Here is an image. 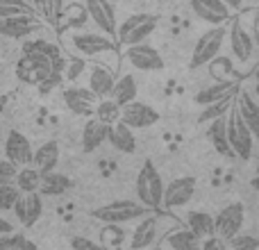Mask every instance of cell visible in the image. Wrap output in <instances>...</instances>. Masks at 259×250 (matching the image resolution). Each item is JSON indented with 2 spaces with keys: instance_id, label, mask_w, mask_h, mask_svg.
I'll return each mask as SVG.
<instances>
[{
  "instance_id": "cell-1",
  "label": "cell",
  "mask_w": 259,
  "mask_h": 250,
  "mask_svg": "<svg viewBox=\"0 0 259 250\" xmlns=\"http://www.w3.org/2000/svg\"><path fill=\"white\" fill-rule=\"evenodd\" d=\"M225 130H228V143L234 157L248 161L252 157V148H255V137L243 123L241 114H239L237 105H230V116L225 118Z\"/></svg>"
},
{
  "instance_id": "cell-2",
  "label": "cell",
  "mask_w": 259,
  "mask_h": 250,
  "mask_svg": "<svg viewBox=\"0 0 259 250\" xmlns=\"http://www.w3.org/2000/svg\"><path fill=\"white\" fill-rule=\"evenodd\" d=\"M150 212H155V210H148L141 202L116 200V202H107V205H103V207L91 210V216L103 221L105 225H123V223H130V221L143 219V216H148Z\"/></svg>"
},
{
  "instance_id": "cell-3",
  "label": "cell",
  "mask_w": 259,
  "mask_h": 250,
  "mask_svg": "<svg viewBox=\"0 0 259 250\" xmlns=\"http://www.w3.org/2000/svg\"><path fill=\"white\" fill-rule=\"evenodd\" d=\"M161 196H164V180L155 164L146 159L137 173V198L148 210H157L161 205Z\"/></svg>"
},
{
  "instance_id": "cell-4",
  "label": "cell",
  "mask_w": 259,
  "mask_h": 250,
  "mask_svg": "<svg viewBox=\"0 0 259 250\" xmlns=\"http://www.w3.org/2000/svg\"><path fill=\"white\" fill-rule=\"evenodd\" d=\"M225 39H228V30H225V25H211L209 30L196 41L191 59H189V66L196 71V68H202L209 62H214V59L219 57L221 48H223Z\"/></svg>"
},
{
  "instance_id": "cell-5",
  "label": "cell",
  "mask_w": 259,
  "mask_h": 250,
  "mask_svg": "<svg viewBox=\"0 0 259 250\" xmlns=\"http://www.w3.org/2000/svg\"><path fill=\"white\" fill-rule=\"evenodd\" d=\"M155 27H157L155 14H132V16L125 18L123 25L116 30L118 44H123V46L143 44V41L155 32Z\"/></svg>"
},
{
  "instance_id": "cell-6",
  "label": "cell",
  "mask_w": 259,
  "mask_h": 250,
  "mask_svg": "<svg viewBox=\"0 0 259 250\" xmlns=\"http://www.w3.org/2000/svg\"><path fill=\"white\" fill-rule=\"evenodd\" d=\"M161 221H164V216H157L152 212L143 219H139L137 228L132 232V239H130V250H148L155 246L166 234L164 228H161Z\"/></svg>"
},
{
  "instance_id": "cell-7",
  "label": "cell",
  "mask_w": 259,
  "mask_h": 250,
  "mask_svg": "<svg viewBox=\"0 0 259 250\" xmlns=\"http://www.w3.org/2000/svg\"><path fill=\"white\" fill-rule=\"evenodd\" d=\"M53 73L48 57H41V55H32V53H23V57L16 64V75L21 82L25 85H34L39 87L46 77Z\"/></svg>"
},
{
  "instance_id": "cell-8",
  "label": "cell",
  "mask_w": 259,
  "mask_h": 250,
  "mask_svg": "<svg viewBox=\"0 0 259 250\" xmlns=\"http://www.w3.org/2000/svg\"><path fill=\"white\" fill-rule=\"evenodd\" d=\"M243 221H246V207H243L241 202H230L228 207H223V210L214 216V230L221 239L230 241L234 234L241 232Z\"/></svg>"
},
{
  "instance_id": "cell-9",
  "label": "cell",
  "mask_w": 259,
  "mask_h": 250,
  "mask_svg": "<svg viewBox=\"0 0 259 250\" xmlns=\"http://www.w3.org/2000/svg\"><path fill=\"white\" fill-rule=\"evenodd\" d=\"M193 193H196V180L184 175V178H175L170 184H164V196H161V205L166 210H178L191 202Z\"/></svg>"
},
{
  "instance_id": "cell-10",
  "label": "cell",
  "mask_w": 259,
  "mask_h": 250,
  "mask_svg": "<svg viewBox=\"0 0 259 250\" xmlns=\"http://www.w3.org/2000/svg\"><path fill=\"white\" fill-rule=\"evenodd\" d=\"M12 212L23 228H32V225L41 219V214H44V196H41L39 191L21 193L18 200L14 202Z\"/></svg>"
},
{
  "instance_id": "cell-11",
  "label": "cell",
  "mask_w": 259,
  "mask_h": 250,
  "mask_svg": "<svg viewBox=\"0 0 259 250\" xmlns=\"http://www.w3.org/2000/svg\"><path fill=\"white\" fill-rule=\"evenodd\" d=\"M125 57H127V62L137 68V71H146V73L164 71V57L159 55V50H155L152 46H148V44L127 46Z\"/></svg>"
},
{
  "instance_id": "cell-12",
  "label": "cell",
  "mask_w": 259,
  "mask_h": 250,
  "mask_svg": "<svg viewBox=\"0 0 259 250\" xmlns=\"http://www.w3.org/2000/svg\"><path fill=\"white\" fill-rule=\"evenodd\" d=\"M121 123H125L130 130H143L150 128L159 121V114L146 103H139V100H132V103L123 105L121 107Z\"/></svg>"
},
{
  "instance_id": "cell-13",
  "label": "cell",
  "mask_w": 259,
  "mask_h": 250,
  "mask_svg": "<svg viewBox=\"0 0 259 250\" xmlns=\"http://www.w3.org/2000/svg\"><path fill=\"white\" fill-rule=\"evenodd\" d=\"M84 12L107 36H116V12L109 0H84Z\"/></svg>"
},
{
  "instance_id": "cell-14",
  "label": "cell",
  "mask_w": 259,
  "mask_h": 250,
  "mask_svg": "<svg viewBox=\"0 0 259 250\" xmlns=\"http://www.w3.org/2000/svg\"><path fill=\"white\" fill-rule=\"evenodd\" d=\"M64 103L77 116H94L96 105H98V96L91 89H84V87H68L64 89Z\"/></svg>"
},
{
  "instance_id": "cell-15",
  "label": "cell",
  "mask_w": 259,
  "mask_h": 250,
  "mask_svg": "<svg viewBox=\"0 0 259 250\" xmlns=\"http://www.w3.org/2000/svg\"><path fill=\"white\" fill-rule=\"evenodd\" d=\"M5 155L14 166H32V143L25 134H21L18 130H9L7 139H5Z\"/></svg>"
},
{
  "instance_id": "cell-16",
  "label": "cell",
  "mask_w": 259,
  "mask_h": 250,
  "mask_svg": "<svg viewBox=\"0 0 259 250\" xmlns=\"http://www.w3.org/2000/svg\"><path fill=\"white\" fill-rule=\"evenodd\" d=\"M189 3H191L193 14L202 21H207L209 25H223L232 14V9L223 0H189Z\"/></svg>"
},
{
  "instance_id": "cell-17",
  "label": "cell",
  "mask_w": 259,
  "mask_h": 250,
  "mask_svg": "<svg viewBox=\"0 0 259 250\" xmlns=\"http://www.w3.org/2000/svg\"><path fill=\"white\" fill-rule=\"evenodd\" d=\"M39 30V16L0 18V36L5 39H27Z\"/></svg>"
},
{
  "instance_id": "cell-18",
  "label": "cell",
  "mask_w": 259,
  "mask_h": 250,
  "mask_svg": "<svg viewBox=\"0 0 259 250\" xmlns=\"http://www.w3.org/2000/svg\"><path fill=\"white\" fill-rule=\"evenodd\" d=\"M73 46L80 50L87 57H96V55H105V53H114L116 46L109 39L107 34H75L73 36Z\"/></svg>"
},
{
  "instance_id": "cell-19",
  "label": "cell",
  "mask_w": 259,
  "mask_h": 250,
  "mask_svg": "<svg viewBox=\"0 0 259 250\" xmlns=\"http://www.w3.org/2000/svg\"><path fill=\"white\" fill-rule=\"evenodd\" d=\"M234 105H237L243 123H246L248 130L252 132V137L259 139V103L248 91H239L237 98H234Z\"/></svg>"
},
{
  "instance_id": "cell-20",
  "label": "cell",
  "mask_w": 259,
  "mask_h": 250,
  "mask_svg": "<svg viewBox=\"0 0 259 250\" xmlns=\"http://www.w3.org/2000/svg\"><path fill=\"white\" fill-rule=\"evenodd\" d=\"M107 141L112 143L114 150L125 152V155H132L137 150V137H134V130H130L125 123L116 121L109 125L107 130Z\"/></svg>"
},
{
  "instance_id": "cell-21",
  "label": "cell",
  "mask_w": 259,
  "mask_h": 250,
  "mask_svg": "<svg viewBox=\"0 0 259 250\" xmlns=\"http://www.w3.org/2000/svg\"><path fill=\"white\" fill-rule=\"evenodd\" d=\"M107 130H109V125L98 121L96 116H89V121L82 128V150L94 152L96 148L103 146V143L107 141Z\"/></svg>"
},
{
  "instance_id": "cell-22",
  "label": "cell",
  "mask_w": 259,
  "mask_h": 250,
  "mask_svg": "<svg viewBox=\"0 0 259 250\" xmlns=\"http://www.w3.org/2000/svg\"><path fill=\"white\" fill-rule=\"evenodd\" d=\"M57 161H59V143L57 141L41 143L34 150V155H32V166H34L39 173H50V171H55Z\"/></svg>"
},
{
  "instance_id": "cell-23",
  "label": "cell",
  "mask_w": 259,
  "mask_h": 250,
  "mask_svg": "<svg viewBox=\"0 0 259 250\" xmlns=\"http://www.w3.org/2000/svg\"><path fill=\"white\" fill-rule=\"evenodd\" d=\"M116 82V75L109 71L103 64H94L91 66V75H89V89L94 91L98 98H107L112 94V87Z\"/></svg>"
},
{
  "instance_id": "cell-24",
  "label": "cell",
  "mask_w": 259,
  "mask_h": 250,
  "mask_svg": "<svg viewBox=\"0 0 259 250\" xmlns=\"http://www.w3.org/2000/svg\"><path fill=\"white\" fill-rule=\"evenodd\" d=\"M230 48H232L234 57L241 59V62L250 59V55H252V39L239 21H234L232 27H230Z\"/></svg>"
},
{
  "instance_id": "cell-25",
  "label": "cell",
  "mask_w": 259,
  "mask_h": 250,
  "mask_svg": "<svg viewBox=\"0 0 259 250\" xmlns=\"http://www.w3.org/2000/svg\"><path fill=\"white\" fill-rule=\"evenodd\" d=\"M137 94H139V85H137V77L125 73V75L116 77V82H114L112 87V94H109V98L114 100L116 105H127L132 103V100H137Z\"/></svg>"
},
{
  "instance_id": "cell-26",
  "label": "cell",
  "mask_w": 259,
  "mask_h": 250,
  "mask_svg": "<svg viewBox=\"0 0 259 250\" xmlns=\"http://www.w3.org/2000/svg\"><path fill=\"white\" fill-rule=\"evenodd\" d=\"M164 243L170 250H200V239L189 228H178L164 234Z\"/></svg>"
},
{
  "instance_id": "cell-27",
  "label": "cell",
  "mask_w": 259,
  "mask_h": 250,
  "mask_svg": "<svg viewBox=\"0 0 259 250\" xmlns=\"http://www.w3.org/2000/svg\"><path fill=\"white\" fill-rule=\"evenodd\" d=\"M207 137H209L211 146L216 148L221 157H234L232 150H230L228 143V130H225V116H219L214 121H209V130H207Z\"/></svg>"
},
{
  "instance_id": "cell-28",
  "label": "cell",
  "mask_w": 259,
  "mask_h": 250,
  "mask_svg": "<svg viewBox=\"0 0 259 250\" xmlns=\"http://www.w3.org/2000/svg\"><path fill=\"white\" fill-rule=\"evenodd\" d=\"M187 228L196 234L198 239H207L211 234H216L214 230V216L207 214V212H189L187 216Z\"/></svg>"
},
{
  "instance_id": "cell-29",
  "label": "cell",
  "mask_w": 259,
  "mask_h": 250,
  "mask_svg": "<svg viewBox=\"0 0 259 250\" xmlns=\"http://www.w3.org/2000/svg\"><path fill=\"white\" fill-rule=\"evenodd\" d=\"M71 187V180L62 173H41V182H39V193L41 196H62L66 189Z\"/></svg>"
},
{
  "instance_id": "cell-30",
  "label": "cell",
  "mask_w": 259,
  "mask_h": 250,
  "mask_svg": "<svg viewBox=\"0 0 259 250\" xmlns=\"http://www.w3.org/2000/svg\"><path fill=\"white\" fill-rule=\"evenodd\" d=\"M237 91V85L234 82H216V85H211V87H205V89H200L196 94V103L198 105H209V103H216V100H221V98H225V96H230V94H234Z\"/></svg>"
},
{
  "instance_id": "cell-31",
  "label": "cell",
  "mask_w": 259,
  "mask_h": 250,
  "mask_svg": "<svg viewBox=\"0 0 259 250\" xmlns=\"http://www.w3.org/2000/svg\"><path fill=\"white\" fill-rule=\"evenodd\" d=\"M39 182H41V173L34 169V166H23L21 171L14 178V187L21 193H32L39 191Z\"/></svg>"
},
{
  "instance_id": "cell-32",
  "label": "cell",
  "mask_w": 259,
  "mask_h": 250,
  "mask_svg": "<svg viewBox=\"0 0 259 250\" xmlns=\"http://www.w3.org/2000/svg\"><path fill=\"white\" fill-rule=\"evenodd\" d=\"M14 16H39L30 0H0V18Z\"/></svg>"
},
{
  "instance_id": "cell-33",
  "label": "cell",
  "mask_w": 259,
  "mask_h": 250,
  "mask_svg": "<svg viewBox=\"0 0 259 250\" xmlns=\"http://www.w3.org/2000/svg\"><path fill=\"white\" fill-rule=\"evenodd\" d=\"M94 116L98 121H103L105 125H112L121 118V105H116L112 98H100L98 105H96Z\"/></svg>"
},
{
  "instance_id": "cell-34",
  "label": "cell",
  "mask_w": 259,
  "mask_h": 250,
  "mask_svg": "<svg viewBox=\"0 0 259 250\" xmlns=\"http://www.w3.org/2000/svg\"><path fill=\"white\" fill-rule=\"evenodd\" d=\"M232 103H234V96L230 94V96H225V98L216 100V103L205 105V112L198 116V121L207 123V121H214V118H219V116H225V112L230 109V105H232Z\"/></svg>"
},
{
  "instance_id": "cell-35",
  "label": "cell",
  "mask_w": 259,
  "mask_h": 250,
  "mask_svg": "<svg viewBox=\"0 0 259 250\" xmlns=\"http://www.w3.org/2000/svg\"><path fill=\"white\" fill-rule=\"evenodd\" d=\"M23 53H32V55H41V57H48V59H55L59 57V48L50 41H44V39H34V41H25L23 46Z\"/></svg>"
},
{
  "instance_id": "cell-36",
  "label": "cell",
  "mask_w": 259,
  "mask_h": 250,
  "mask_svg": "<svg viewBox=\"0 0 259 250\" xmlns=\"http://www.w3.org/2000/svg\"><path fill=\"white\" fill-rule=\"evenodd\" d=\"M36 250L34 241L25 237V234H16V232H9V234H3L0 237V250Z\"/></svg>"
},
{
  "instance_id": "cell-37",
  "label": "cell",
  "mask_w": 259,
  "mask_h": 250,
  "mask_svg": "<svg viewBox=\"0 0 259 250\" xmlns=\"http://www.w3.org/2000/svg\"><path fill=\"white\" fill-rule=\"evenodd\" d=\"M228 250H259V239L252 234H234L228 241Z\"/></svg>"
},
{
  "instance_id": "cell-38",
  "label": "cell",
  "mask_w": 259,
  "mask_h": 250,
  "mask_svg": "<svg viewBox=\"0 0 259 250\" xmlns=\"http://www.w3.org/2000/svg\"><path fill=\"white\" fill-rule=\"evenodd\" d=\"M18 196H21V191H18L14 184H0V214H3V212H12Z\"/></svg>"
},
{
  "instance_id": "cell-39",
  "label": "cell",
  "mask_w": 259,
  "mask_h": 250,
  "mask_svg": "<svg viewBox=\"0 0 259 250\" xmlns=\"http://www.w3.org/2000/svg\"><path fill=\"white\" fill-rule=\"evenodd\" d=\"M71 250H112V248H107L103 241H94L89 237H73Z\"/></svg>"
},
{
  "instance_id": "cell-40",
  "label": "cell",
  "mask_w": 259,
  "mask_h": 250,
  "mask_svg": "<svg viewBox=\"0 0 259 250\" xmlns=\"http://www.w3.org/2000/svg\"><path fill=\"white\" fill-rule=\"evenodd\" d=\"M16 173L18 166H14L9 159H0V184H14Z\"/></svg>"
},
{
  "instance_id": "cell-41",
  "label": "cell",
  "mask_w": 259,
  "mask_h": 250,
  "mask_svg": "<svg viewBox=\"0 0 259 250\" xmlns=\"http://www.w3.org/2000/svg\"><path fill=\"white\" fill-rule=\"evenodd\" d=\"M64 14V0H46V14L50 23H57Z\"/></svg>"
},
{
  "instance_id": "cell-42",
  "label": "cell",
  "mask_w": 259,
  "mask_h": 250,
  "mask_svg": "<svg viewBox=\"0 0 259 250\" xmlns=\"http://www.w3.org/2000/svg\"><path fill=\"white\" fill-rule=\"evenodd\" d=\"M200 250H228V241L221 239L219 234H211L200 241Z\"/></svg>"
},
{
  "instance_id": "cell-43",
  "label": "cell",
  "mask_w": 259,
  "mask_h": 250,
  "mask_svg": "<svg viewBox=\"0 0 259 250\" xmlns=\"http://www.w3.org/2000/svg\"><path fill=\"white\" fill-rule=\"evenodd\" d=\"M68 66V71H66V77L68 80H77V77L82 75V71H84V59H75V62H71V64H66Z\"/></svg>"
},
{
  "instance_id": "cell-44",
  "label": "cell",
  "mask_w": 259,
  "mask_h": 250,
  "mask_svg": "<svg viewBox=\"0 0 259 250\" xmlns=\"http://www.w3.org/2000/svg\"><path fill=\"white\" fill-rule=\"evenodd\" d=\"M30 3L36 9V14H46V0H30Z\"/></svg>"
},
{
  "instance_id": "cell-45",
  "label": "cell",
  "mask_w": 259,
  "mask_h": 250,
  "mask_svg": "<svg viewBox=\"0 0 259 250\" xmlns=\"http://www.w3.org/2000/svg\"><path fill=\"white\" fill-rule=\"evenodd\" d=\"M9 232H14V228L9 223H5L3 219H0V237H3V234H9Z\"/></svg>"
},
{
  "instance_id": "cell-46",
  "label": "cell",
  "mask_w": 259,
  "mask_h": 250,
  "mask_svg": "<svg viewBox=\"0 0 259 250\" xmlns=\"http://www.w3.org/2000/svg\"><path fill=\"white\" fill-rule=\"evenodd\" d=\"M223 3L228 5L230 9H239V7H241V5H243V3H246V0H223Z\"/></svg>"
},
{
  "instance_id": "cell-47",
  "label": "cell",
  "mask_w": 259,
  "mask_h": 250,
  "mask_svg": "<svg viewBox=\"0 0 259 250\" xmlns=\"http://www.w3.org/2000/svg\"><path fill=\"white\" fill-rule=\"evenodd\" d=\"M250 184H252V189H255V191H259V173H257L255 178L250 180Z\"/></svg>"
},
{
  "instance_id": "cell-48",
  "label": "cell",
  "mask_w": 259,
  "mask_h": 250,
  "mask_svg": "<svg viewBox=\"0 0 259 250\" xmlns=\"http://www.w3.org/2000/svg\"><path fill=\"white\" fill-rule=\"evenodd\" d=\"M255 27H257V32H259V9H257V14H255Z\"/></svg>"
},
{
  "instance_id": "cell-49",
  "label": "cell",
  "mask_w": 259,
  "mask_h": 250,
  "mask_svg": "<svg viewBox=\"0 0 259 250\" xmlns=\"http://www.w3.org/2000/svg\"><path fill=\"white\" fill-rule=\"evenodd\" d=\"M155 250H166L164 246H159V243H155Z\"/></svg>"
},
{
  "instance_id": "cell-50",
  "label": "cell",
  "mask_w": 259,
  "mask_h": 250,
  "mask_svg": "<svg viewBox=\"0 0 259 250\" xmlns=\"http://www.w3.org/2000/svg\"><path fill=\"white\" fill-rule=\"evenodd\" d=\"M255 89H257V96H259V82H257V87H255Z\"/></svg>"
},
{
  "instance_id": "cell-51",
  "label": "cell",
  "mask_w": 259,
  "mask_h": 250,
  "mask_svg": "<svg viewBox=\"0 0 259 250\" xmlns=\"http://www.w3.org/2000/svg\"><path fill=\"white\" fill-rule=\"evenodd\" d=\"M255 3H259V0H255Z\"/></svg>"
},
{
  "instance_id": "cell-52",
  "label": "cell",
  "mask_w": 259,
  "mask_h": 250,
  "mask_svg": "<svg viewBox=\"0 0 259 250\" xmlns=\"http://www.w3.org/2000/svg\"><path fill=\"white\" fill-rule=\"evenodd\" d=\"M9 250H14V248H9Z\"/></svg>"
}]
</instances>
